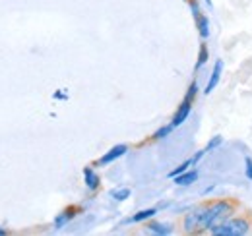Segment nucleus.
<instances>
[{
  "label": "nucleus",
  "mask_w": 252,
  "mask_h": 236,
  "mask_svg": "<svg viewBox=\"0 0 252 236\" xmlns=\"http://www.w3.org/2000/svg\"><path fill=\"white\" fill-rule=\"evenodd\" d=\"M239 211L237 200H216L208 202L204 211V223H202V233H210L216 227L223 225L229 217H233Z\"/></svg>",
  "instance_id": "obj_1"
},
{
  "label": "nucleus",
  "mask_w": 252,
  "mask_h": 236,
  "mask_svg": "<svg viewBox=\"0 0 252 236\" xmlns=\"http://www.w3.org/2000/svg\"><path fill=\"white\" fill-rule=\"evenodd\" d=\"M252 227V219L251 215H233L229 217L223 225L216 227L214 231H210L208 235L212 236H245L251 233Z\"/></svg>",
  "instance_id": "obj_2"
},
{
  "label": "nucleus",
  "mask_w": 252,
  "mask_h": 236,
  "mask_svg": "<svg viewBox=\"0 0 252 236\" xmlns=\"http://www.w3.org/2000/svg\"><path fill=\"white\" fill-rule=\"evenodd\" d=\"M204 211H206V204L196 209L189 211L185 215V221H183V229L187 235H202V223H204Z\"/></svg>",
  "instance_id": "obj_3"
},
{
  "label": "nucleus",
  "mask_w": 252,
  "mask_h": 236,
  "mask_svg": "<svg viewBox=\"0 0 252 236\" xmlns=\"http://www.w3.org/2000/svg\"><path fill=\"white\" fill-rule=\"evenodd\" d=\"M126 151H128V146L125 144H119V146H115V148H111L99 161H97V167H107V165H111V163H115L117 159H121L123 155H125Z\"/></svg>",
  "instance_id": "obj_4"
},
{
  "label": "nucleus",
  "mask_w": 252,
  "mask_h": 236,
  "mask_svg": "<svg viewBox=\"0 0 252 236\" xmlns=\"http://www.w3.org/2000/svg\"><path fill=\"white\" fill-rule=\"evenodd\" d=\"M190 113H192V103H190L189 99H183V103H181V107L177 109V113H175V117H173V126L177 128V126H181V124H185L187 122V118L190 117Z\"/></svg>",
  "instance_id": "obj_5"
},
{
  "label": "nucleus",
  "mask_w": 252,
  "mask_h": 236,
  "mask_svg": "<svg viewBox=\"0 0 252 236\" xmlns=\"http://www.w3.org/2000/svg\"><path fill=\"white\" fill-rule=\"evenodd\" d=\"M221 72H223V60H216L214 72H212V76H210V80H208V86L204 89L206 95H210L214 89L218 88V84H220V80H221Z\"/></svg>",
  "instance_id": "obj_6"
},
{
  "label": "nucleus",
  "mask_w": 252,
  "mask_h": 236,
  "mask_svg": "<svg viewBox=\"0 0 252 236\" xmlns=\"http://www.w3.org/2000/svg\"><path fill=\"white\" fill-rule=\"evenodd\" d=\"M78 213H80L78 207H66L63 213L57 215V219H55V229H63V227H66Z\"/></svg>",
  "instance_id": "obj_7"
},
{
  "label": "nucleus",
  "mask_w": 252,
  "mask_h": 236,
  "mask_svg": "<svg viewBox=\"0 0 252 236\" xmlns=\"http://www.w3.org/2000/svg\"><path fill=\"white\" fill-rule=\"evenodd\" d=\"M196 180H198V171H192V169H189V171H185L183 175L173 178V182H175L177 186H190V184H194Z\"/></svg>",
  "instance_id": "obj_8"
},
{
  "label": "nucleus",
  "mask_w": 252,
  "mask_h": 236,
  "mask_svg": "<svg viewBox=\"0 0 252 236\" xmlns=\"http://www.w3.org/2000/svg\"><path fill=\"white\" fill-rule=\"evenodd\" d=\"M84 180H86L88 190L95 192V190L99 188V177L95 175V171L92 169V167H86V169H84Z\"/></svg>",
  "instance_id": "obj_9"
},
{
  "label": "nucleus",
  "mask_w": 252,
  "mask_h": 236,
  "mask_svg": "<svg viewBox=\"0 0 252 236\" xmlns=\"http://www.w3.org/2000/svg\"><path fill=\"white\" fill-rule=\"evenodd\" d=\"M148 231L154 233V235L165 236L173 233V227H171L169 223H156V221H152V223H148Z\"/></svg>",
  "instance_id": "obj_10"
},
{
  "label": "nucleus",
  "mask_w": 252,
  "mask_h": 236,
  "mask_svg": "<svg viewBox=\"0 0 252 236\" xmlns=\"http://www.w3.org/2000/svg\"><path fill=\"white\" fill-rule=\"evenodd\" d=\"M158 215V207H150V209H142V211H138L132 219H130V223H144V221H150L152 217H156Z\"/></svg>",
  "instance_id": "obj_11"
},
{
  "label": "nucleus",
  "mask_w": 252,
  "mask_h": 236,
  "mask_svg": "<svg viewBox=\"0 0 252 236\" xmlns=\"http://www.w3.org/2000/svg\"><path fill=\"white\" fill-rule=\"evenodd\" d=\"M196 28H198V33H200L202 39H208L210 33H212V31H210V20H208V16H202V14H200V16L196 18Z\"/></svg>",
  "instance_id": "obj_12"
},
{
  "label": "nucleus",
  "mask_w": 252,
  "mask_h": 236,
  "mask_svg": "<svg viewBox=\"0 0 252 236\" xmlns=\"http://www.w3.org/2000/svg\"><path fill=\"white\" fill-rule=\"evenodd\" d=\"M210 59V51H208V45L206 43H202L200 45V51H198V60H196V70H200L206 62Z\"/></svg>",
  "instance_id": "obj_13"
},
{
  "label": "nucleus",
  "mask_w": 252,
  "mask_h": 236,
  "mask_svg": "<svg viewBox=\"0 0 252 236\" xmlns=\"http://www.w3.org/2000/svg\"><path fill=\"white\" fill-rule=\"evenodd\" d=\"M130 194H132L130 188H119V190H113V192H111V198H113L115 202H125V200L130 198Z\"/></svg>",
  "instance_id": "obj_14"
},
{
  "label": "nucleus",
  "mask_w": 252,
  "mask_h": 236,
  "mask_svg": "<svg viewBox=\"0 0 252 236\" xmlns=\"http://www.w3.org/2000/svg\"><path fill=\"white\" fill-rule=\"evenodd\" d=\"M173 128H175L173 124H167V126H161V128H159L158 132H156V134L152 136V140H163V138H167V136H169V134L173 132Z\"/></svg>",
  "instance_id": "obj_15"
},
{
  "label": "nucleus",
  "mask_w": 252,
  "mask_h": 236,
  "mask_svg": "<svg viewBox=\"0 0 252 236\" xmlns=\"http://www.w3.org/2000/svg\"><path fill=\"white\" fill-rule=\"evenodd\" d=\"M190 167H194V165H192V161H190V159H189V161H185L183 165H179L177 169H173V171L169 173V178H175V177H179V175H183L185 171H189Z\"/></svg>",
  "instance_id": "obj_16"
},
{
  "label": "nucleus",
  "mask_w": 252,
  "mask_h": 236,
  "mask_svg": "<svg viewBox=\"0 0 252 236\" xmlns=\"http://www.w3.org/2000/svg\"><path fill=\"white\" fill-rule=\"evenodd\" d=\"M196 95H198V82H192L189 91H187V95H185V99H189L190 103H194L196 101Z\"/></svg>",
  "instance_id": "obj_17"
},
{
  "label": "nucleus",
  "mask_w": 252,
  "mask_h": 236,
  "mask_svg": "<svg viewBox=\"0 0 252 236\" xmlns=\"http://www.w3.org/2000/svg\"><path fill=\"white\" fill-rule=\"evenodd\" d=\"M221 144H223V138H221V136H216V138H212V140L208 142V146L204 149H206V151H214V149L220 148Z\"/></svg>",
  "instance_id": "obj_18"
},
{
  "label": "nucleus",
  "mask_w": 252,
  "mask_h": 236,
  "mask_svg": "<svg viewBox=\"0 0 252 236\" xmlns=\"http://www.w3.org/2000/svg\"><path fill=\"white\" fill-rule=\"evenodd\" d=\"M245 175H247V178L249 180H252V157H245Z\"/></svg>",
  "instance_id": "obj_19"
},
{
  "label": "nucleus",
  "mask_w": 252,
  "mask_h": 236,
  "mask_svg": "<svg viewBox=\"0 0 252 236\" xmlns=\"http://www.w3.org/2000/svg\"><path fill=\"white\" fill-rule=\"evenodd\" d=\"M189 4H190V10H192V16L194 18H198L202 12H200V2L198 0H189Z\"/></svg>",
  "instance_id": "obj_20"
},
{
  "label": "nucleus",
  "mask_w": 252,
  "mask_h": 236,
  "mask_svg": "<svg viewBox=\"0 0 252 236\" xmlns=\"http://www.w3.org/2000/svg\"><path fill=\"white\" fill-rule=\"evenodd\" d=\"M55 99H66V93H63V91H57V93H55Z\"/></svg>",
  "instance_id": "obj_21"
},
{
  "label": "nucleus",
  "mask_w": 252,
  "mask_h": 236,
  "mask_svg": "<svg viewBox=\"0 0 252 236\" xmlns=\"http://www.w3.org/2000/svg\"><path fill=\"white\" fill-rule=\"evenodd\" d=\"M206 4H208V8H212L214 4H212V0H206Z\"/></svg>",
  "instance_id": "obj_22"
},
{
  "label": "nucleus",
  "mask_w": 252,
  "mask_h": 236,
  "mask_svg": "<svg viewBox=\"0 0 252 236\" xmlns=\"http://www.w3.org/2000/svg\"><path fill=\"white\" fill-rule=\"evenodd\" d=\"M4 235H8V233H6L4 229H0V236H4Z\"/></svg>",
  "instance_id": "obj_23"
},
{
  "label": "nucleus",
  "mask_w": 252,
  "mask_h": 236,
  "mask_svg": "<svg viewBox=\"0 0 252 236\" xmlns=\"http://www.w3.org/2000/svg\"><path fill=\"white\" fill-rule=\"evenodd\" d=\"M187 2H189V0H187Z\"/></svg>",
  "instance_id": "obj_24"
}]
</instances>
